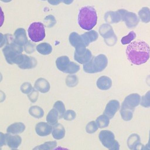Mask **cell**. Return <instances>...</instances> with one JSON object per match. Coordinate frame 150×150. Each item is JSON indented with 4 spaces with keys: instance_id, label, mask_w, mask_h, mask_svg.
<instances>
[{
    "instance_id": "6da1fadb",
    "label": "cell",
    "mask_w": 150,
    "mask_h": 150,
    "mask_svg": "<svg viewBox=\"0 0 150 150\" xmlns=\"http://www.w3.org/2000/svg\"><path fill=\"white\" fill-rule=\"evenodd\" d=\"M126 55L132 63L136 65L144 64L150 57V47L145 41L136 40L127 46Z\"/></svg>"
},
{
    "instance_id": "7a4b0ae2",
    "label": "cell",
    "mask_w": 150,
    "mask_h": 150,
    "mask_svg": "<svg viewBox=\"0 0 150 150\" xmlns=\"http://www.w3.org/2000/svg\"><path fill=\"white\" fill-rule=\"evenodd\" d=\"M5 36L6 45L2 49V52L6 61L10 64H16L19 66L24 58V54H22L23 47L15 43L13 37L11 35L6 34Z\"/></svg>"
},
{
    "instance_id": "3957f363",
    "label": "cell",
    "mask_w": 150,
    "mask_h": 150,
    "mask_svg": "<svg viewBox=\"0 0 150 150\" xmlns=\"http://www.w3.org/2000/svg\"><path fill=\"white\" fill-rule=\"evenodd\" d=\"M97 16L96 9L90 6L80 8L78 15V23L84 30H90L97 24Z\"/></svg>"
},
{
    "instance_id": "277c9868",
    "label": "cell",
    "mask_w": 150,
    "mask_h": 150,
    "mask_svg": "<svg viewBox=\"0 0 150 150\" xmlns=\"http://www.w3.org/2000/svg\"><path fill=\"white\" fill-rule=\"evenodd\" d=\"M108 59L104 54H99L93 57L83 65V70L87 73H96L102 71L107 66Z\"/></svg>"
},
{
    "instance_id": "5b68a950",
    "label": "cell",
    "mask_w": 150,
    "mask_h": 150,
    "mask_svg": "<svg viewBox=\"0 0 150 150\" xmlns=\"http://www.w3.org/2000/svg\"><path fill=\"white\" fill-rule=\"evenodd\" d=\"M28 35L33 42H38L43 40L45 37V29L44 25L41 22H33L28 29Z\"/></svg>"
},
{
    "instance_id": "8992f818",
    "label": "cell",
    "mask_w": 150,
    "mask_h": 150,
    "mask_svg": "<svg viewBox=\"0 0 150 150\" xmlns=\"http://www.w3.org/2000/svg\"><path fill=\"white\" fill-rule=\"evenodd\" d=\"M141 97L139 94L137 93H133L127 96L122 105L121 109L129 110L134 112V108L140 104Z\"/></svg>"
},
{
    "instance_id": "52a82bcc",
    "label": "cell",
    "mask_w": 150,
    "mask_h": 150,
    "mask_svg": "<svg viewBox=\"0 0 150 150\" xmlns=\"http://www.w3.org/2000/svg\"><path fill=\"white\" fill-rule=\"evenodd\" d=\"M99 139L103 145L108 149L114 144L115 140L114 134L109 130H102L98 135Z\"/></svg>"
},
{
    "instance_id": "ba28073f",
    "label": "cell",
    "mask_w": 150,
    "mask_h": 150,
    "mask_svg": "<svg viewBox=\"0 0 150 150\" xmlns=\"http://www.w3.org/2000/svg\"><path fill=\"white\" fill-rule=\"evenodd\" d=\"M69 40L71 45L75 48V52H80L86 49V46L84 43L81 36L77 33L75 32L71 33L69 35Z\"/></svg>"
},
{
    "instance_id": "9c48e42d",
    "label": "cell",
    "mask_w": 150,
    "mask_h": 150,
    "mask_svg": "<svg viewBox=\"0 0 150 150\" xmlns=\"http://www.w3.org/2000/svg\"><path fill=\"white\" fill-rule=\"evenodd\" d=\"M120 108V103L116 100L110 101L106 105L104 111V114L107 115L110 119L112 118L116 112Z\"/></svg>"
},
{
    "instance_id": "30bf717a",
    "label": "cell",
    "mask_w": 150,
    "mask_h": 150,
    "mask_svg": "<svg viewBox=\"0 0 150 150\" xmlns=\"http://www.w3.org/2000/svg\"><path fill=\"white\" fill-rule=\"evenodd\" d=\"M13 39L15 43L22 47L25 46L28 42L26 30L22 28H18L15 31Z\"/></svg>"
},
{
    "instance_id": "8fae6325",
    "label": "cell",
    "mask_w": 150,
    "mask_h": 150,
    "mask_svg": "<svg viewBox=\"0 0 150 150\" xmlns=\"http://www.w3.org/2000/svg\"><path fill=\"white\" fill-rule=\"evenodd\" d=\"M52 127L49 124L44 122L38 123L35 127L36 134L40 137H45L49 135L52 132Z\"/></svg>"
},
{
    "instance_id": "7c38bea8",
    "label": "cell",
    "mask_w": 150,
    "mask_h": 150,
    "mask_svg": "<svg viewBox=\"0 0 150 150\" xmlns=\"http://www.w3.org/2000/svg\"><path fill=\"white\" fill-rule=\"evenodd\" d=\"M6 144L10 148H17L22 142V138L18 135H11L9 133L5 134Z\"/></svg>"
},
{
    "instance_id": "4fadbf2b",
    "label": "cell",
    "mask_w": 150,
    "mask_h": 150,
    "mask_svg": "<svg viewBox=\"0 0 150 150\" xmlns=\"http://www.w3.org/2000/svg\"><path fill=\"white\" fill-rule=\"evenodd\" d=\"M92 58V54L90 50L86 49V50L80 53L76 54L74 53V59L80 64H86Z\"/></svg>"
},
{
    "instance_id": "5bb4252c",
    "label": "cell",
    "mask_w": 150,
    "mask_h": 150,
    "mask_svg": "<svg viewBox=\"0 0 150 150\" xmlns=\"http://www.w3.org/2000/svg\"><path fill=\"white\" fill-rule=\"evenodd\" d=\"M35 88L42 93H46L50 90V84L47 80L39 78L35 83Z\"/></svg>"
},
{
    "instance_id": "9a60e30c",
    "label": "cell",
    "mask_w": 150,
    "mask_h": 150,
    "mask_svg": "<svg viewBox=\"0 0 150 150\" xmlns=\"http://www.w3.org/2000/svg\"><path fill=\"white\" fill-rule=\"evenodd\" d=\"M37 61L36 59L24 54L23 60L21 64L18 66V67L21 69H29L35 67Z\"/></svg>"
},
{
    "instance_id": "2e32d148",
    "label": "cell",
    "mask_w": 150,
    "mask_h": 150,
    "mask_svg": "<svg viewBox=\"0 0 150 150\" xmlns=\"http://www.w3.org/2000/svg\"><path fill=\"white\" fill-rule=\"evenodd\" d=\"M70 62V60L68 56H62L58 57L56 60V65L59 70L62 72L65 73L68 66Z\"/></svg>"
},
{
    "instance_id": "e0dca14e",
    "label": "cell",
    "mask_w": 150,
    "mask_h": 150,
    "mask_svg": "<svg viewBox=\"0 0 150 150\" xmlns=\"http://www.w3.org/2000/svg\"><path fill=\"white\" fill-rule=\"evenodd\" d=\"M112 86V81L107 76H101L97 81V87L102 90H107L110 88Z\"/></svg>"
},
{
    "instance_id": "ac0fdd59",
    "label": "cell",
    "mask_w": 150,
    "mask_h": 150,
    "mask_svg": "<svg viewBox=\"0 0 150 150\" xmlns=\"http://www.w3.org/2000/svg\"><path fill=\"white\" fill-rule=\"evenodd\" d=\"M123 21H125L126 22V25L129 28H132L135 26L138 23V19L137 15L134 13L128 12L127 11L125 12Z\"/></svg>"
},
{
    "instance_id": "d6986e66",
    "label": "cell",
    "mask_w": 150,
    "mask_h": 150,
    "mask_svg": "<svg viewBox=\"0 0 150 150\" xmlns=\"http://www.w3.org/2000/svg\"><path fill=\"white\" fill-rule=\"evenodd\" d=\"M25 129V125L22 122H15L10 125L6 129V132L9 134H16L23 132Z\"/></svg>"
},
{
    "instance_id": "ffe728a7",
    "label": "cell",
    "mask_w": 150,
    "mask_h": 150,
    "mask_svg": "<svg viewBox=\"0 0 150 150\" xmlns=\"http://www.w3.org/2000/svg\"><path fill=\"white\" fill-rule=\"evenodd\" d=\"M80 36L86 46H87L90 43L96 40L98 38V33L95 30H90Z\"/></svg>"
},
{
    "instance_id": "44dd1931",
    "label": "cell",
    "mask_w": 150,
    "mask_h": 150,
    "mask_svg": "<svg viewBox=\"0 0 150 150\" xmlns=\"http://www.w3.org/2000/svg\"><path fill=\"white\" fill-rule=\"evenodd\" d=\"M52 136L56 139H61L65 136V129L61 124H56L52 129Z\"/></svg>"
},
{
    "instance_id": "7402d4cb",
    "label": "cell",
    "mask_w": 150,
    "mask_h": 150,
    "mask_svg": "<svg viewBox=\"0 0 150 150\" xmlns=\"http://www.w3.org/2000/svg\"><path fill=\"white\" fill-rule=\"evenodd\" d=\"M36 50L41 54L47 55L52 53V47L48 43H42L36 46Z\"/></svg>"
},
{
    "instance_id": "603a6c76",
    "label": "cell",
    "mask_w": 150,
    "mask_h": 150,
    "mask_svg": "<svg viewBox=\"0 0 150 150\" xmlns=\"http://www.w3.org/2000/svg\"><path fill=\"white\" fill-rule=\"evenodd\" d=\"M59 114L56 109L52 108L46 116V121L50 125H54L57 123L59 119Z\"/></svg>"
},
{
    "instance_id": "cb8c5ba5",
    "label": "cell",
    "mask_w": 150,
    "mask_h": 150,
    "mask_svg": "<svg viewBox=\"0 0 150 150\" xmlns=\"http://www.w3.org/2000/svg\"><path fill=\"white\" fill-rule=\"evenodd\" d=\"M29 113L30 115L36 118H40L43 117L44 115L43 109L37 105L31 106L29 109Z\"/></svg>"
},
{
    "instance_id": "d4e9b609",
    "label": "cell",
    "mask_w": 150,
    "mask_h": 150,
    "mask_svg": "<svg viewBox=\"0 0 150 150\" xmlns=\"http://www.w3.org/2000/svg\"><path fill=\"white\" fill-rule=\"evenodd\" d=\"M139 137L136 134H133L131 135L127 140V144L129 149H134L137 146V145L139 144Z\"/></svg>"
},
{
    "instance_id": "484cf974",
    "label": "cell",
    "mask_w": 150,
    "mask_h": 150,
    "mask_svg": "<svg viewBox=\"0 0 150 150\" xmlns=\"http://www.w3.org/2000/svg\"><path fill=\"white\" fill-rule=\"evenodd\" d=\"M110 122V118L105 115H100L96 120V123L98 128H103L108 127Z\"/></svg>"
},
{
    "instance_id": "4316f807",
    "label": "cell",
    "mask_w": 150,
    "mask_h": 150,
    "mask_svg": "<svg viewBox=\"0 0 150 150\" xmlns=\"http://www.w3.org/2000/svg\"><path fill=\"white\" fill-rule=\"evenodd\" d=\"M57 146L56 141H48L36 146L32 150H52Z\"/></svg>"
},
{
    "instance_id": "83f0119b",
    "label": "cell",
    "mask_w": 150,
    "mask_h": 150,
    "mask_svg": "<svg viewBox=\"0 0 150 150\" xmlns=\"http://www.w3.org/2000/svg\"><path fill=\"white\" fill-rule=\"evenodd\" d=\"M138 15L143 22L148 23L150 21V10L148 8H142L139 11Z\"/></svg>"
},
{
    "instance_id": "f1b7e54d",
    "label": "cell",
    "mask_w": 150,
    "mask_h": 150,
    "mask_svg": "<svg viewBox=\"0 0 150 150\" xmlns=\"http://www.w3.org/2000/svg\"><path fill=\"white\" fill-rule=\"evenodd\" d=\"M53 108L56 109L59 114V119L63 118L65 113V106L62 101H57L53 105Z\"/></svg>"
},
{
    "instance_id": "f546056e",
    "label": "cell",
    "mask_w": 150,
    "mask_h": 150,
    "mask_svg": "<svg viewBox=\"0 0 150 150\" xmlns=\"http://www.w3.org/2000/svg\"><path fill=\"white\" fill-rule=\"evenodd\" d=\"M80 66L77 64L76 63L73 62H70L67 69H66L65 73H69V74H74L77 73L80 70Z\"/></svg>"
},
{
    "instance_id": "4dcf8cb0",
    "label": "cell",
    "mask_w": 150,
    "mask_h": 150,
    "mask_svg": "<svg viewBox=\"0 0 150 150\" xmlns=\"http://www.w3.org/2000/svg\"><path fill=\"white\" fill-rule=\"evenodd\" d=\"M66 83L69 87H74L78 84V78L75 75H69L66 77Z\"/></svg>"
},
{
    "instance_id": "1f68e13d",
    "label": "cell",
    "mask_w": 150,
    "mask_h": 150,
    "mask_svg": "<svg viewBox=\"0 0 150 150\" xmlns=\"http://www.w3.org/2000/svg\"><path fill=\"white\" fill-rule=\"evenodd\" d=\"M140 104L145 108L150 107V91H148L141 97Z\"/></svg>"
},
{
    "instance_id": "d6a6232c",
    "label": "cell",
    "mask_w": 150,
    "mask_h": 150,
    "mask_svg": "<svg viewBox=\"0 0 150 150\" xmlns=\"http://www.w3.org/2000/svg\"><path fill=\"white\" fill-rule=\"evenodd\" d=\"M43 21H44L45 26L47 28L53 27L56 23L55 18L52 15H47V16H46Z\"/></svg>"
},
{
    "instance_id": "836d02e7",
    "label": "cell",
    "mask_w": 150,
    "mask_h": 150,
    "mask_svg": "<svg viewBox=\"0 0 150 150\" xmlns=\"http://www.w3.org/2000/svg\"><path fill=\"white\" fill-rule=\"evenodd\" d=\"M136 37V34L134 33V31L130 32L129 34L125 36H124L121 40V43L123 45H126L128 43H130L132 40H133Z\"/></svg>"
},
{
    "instance_id": "e575fe53",
    "label": "cell",
    "mask_w": 150,
    "mask_h": 150,
    "mask_svg": "<svg viewBox=\"0 0 150 150\" xmlns=\"http://www.w3.org/2000/svg\"><path fill=\"white\" fill-rule=\"evenodd\" d=\"M97 129H98V127L96 122L94 121L89 122L86 127V131L87 133H89V134H93L97 130Z\"/></svg>"
},
{
    "instance_id": "d590c367",
    "label": "cell",
    "mask_w": 150,
    "mask_h": 150,
    "mask_svg": "<svg viewBox=\"0 0 150 150\" xmlns=\"http://www.w3.org/2000/svg\"><path fill=\"white\" fill-rule=\"evenodd\" d=\"M33 89V88L31 84L28 82L23 83L21 86V91L23 93L26 94H29L32 91Z\"/></svg>"
},
{
    "instance_id": "8d00e7d4",
    "label": "cell",
    "mask_w": 150,
    "mask_h": 150,
    "mask_svg": "<svg viewBox=\"0 0 150 150\" xmlns=\"http://www.w3.org/2000/svg\"><path fill=\"white\" fill-rule=\"evenodd\" d=\"M76 117V114L74 111L71 110H69L66 111L64 114L63 118L67 121H72L75 119Z\"/></svg>"
},
{
    "instance_id": "74e56055",
    "label": "cell",
    "mask_w": 150,
    "mask_h": 150,
    "mask_svg": "<svg viewBox=\"0 0 150 150\" xmlns=\"http://www.w3.org/2000/svg\"><path fill=\"white\" fill-rule=\"evenodd\" d=\"M29 100L32 102V103H35L38 98L39 96V93L38 90L33 89L32 91L28 94Z\"/></svg>"
},
{
    "instance_id": "f35d334b",
    "label": "cell",
    "mask_w": 150,
    "mask_h": 150,
    "mask_svg": "<svg viewBox=\"0 0 150 150\" xmlns=\"http://www.w3.org/2000/svg\"><path fill=\"white\" fill-rule=\"evenodd\" d=\"M25 50L28 53H32L35 50V45H34V44L28 42L25 45Z\"/></svg>"
},
{
    "instance_id": "ab89813d",
    "label": "cell",
    "mask_w": 150,
    "mask_h": 150,
    "mask_svg": "<svg viewBox=\"0 0 150 150\" xmlns=\"http://www.w3.org/2000/svg\"><path fill=\"white\" fill-rule=\"evenodd\" d=\"M6 145V137L5 134L0 132V147Z\"/></svg>"
},
{
    "instance_id": "60d3db41",
    "label": "cell",
    "mask_w": 150,
    "mask_h": 150,
    "mask_svg": "<svg viewBox=\"0 0 150 150\" xmlns=\"http://www.w3.org/2000/svg\"><path fill=\"white\" fill-rule=\"evenodd\" d=\"M6 43V38L5 35L0 33V48Z\"/></svg>"
},
{
    "instance_id": "b9f144b4",
    "label": "cell",
    "mask_w": 150,
    "mask_h": 150,
    "mask_svg": "<svg viewBox=\"0 0 150 150\" xmlns=\"http://www.w3.org/2000/svg\"><path fill=\"white\" fill-rule=\"evenodd\" d=\"M4 22V14L1 7L0 6V28L2 26Z\"/></svg>"
},
{
    "instance_id": "7bdbcfd3",
    "label": "cell",
    "mask_w": 150,
    "mask_h": 150,
    "mask_svg": "<svg viewBox=\"0 0 150 150\" xmlns=\"http://www.w3.org/2000/svg\"><path fill=\"white\" fill-rule=\"evenodd\" d=\"M120 149V144L118 141H115L114 145L109 149V150H119Z\"/></svg>"
},
{
    "instance_id": "ee69618b",
    "label": "cell",
    "mask_w": 150,
    "mask_h": 150,
    "mask_svg": "<svg viewBox=\"0 0 150 150\" xmlns=\"http://www.w3.org/2000/svg\"><path fill=\"white\" fill-rule=\"evenodd\" d=\"M47 2L52 5H57L62 2L60 0H47Z\"/></svg>"
},
{
    "instance_id": "f6af8a7d",
    "label": "cell",
    "mask_w": 150,
    "mask_h": 150,
    "mask_svg": "<svg viewBox=\"0 0 150 150\" xmlns=\"http://www.w3.org/2000/svg\"><path fill=\"white\" fill-rule=\"evenodd\" d=\"M5 94L2 91L0 90V103L3 102L5 100Z\"/></svg>"
},
{
    "instance_id": "bcb514c9",
    "label": "cell",
    "mask_w": 150,
    "mask_h": 150,
    "mask_svg": "<svg viewBox=\"0 0 150 150\" xmlns=\"http://www.w3.org/2000/svg\"><path fill=\"white\" fill-rule=\"evenodd\" d=\"M144 150H150V131H149V138L148 144L144 146Z\"/></svg>"
},
{
    "instance_id": "7dc6e473",
    "label": "cell",
    "mask_w": 150,
    "mask_h": 150,
    "mask_svg": "<svg viewBox=\"0 0 150 150\" xmlns=\"http://www.w3.org/2000/svg\"><path fill=\"white\" fill-rule=\"evenodd\" d=\"M60 1L66 5H70L73 2V0H60Z\"/></svg>"
},
{
    "instance_id": "c3c4849f",
    "label": "cell",
    "mask_w": 150,
    "mask_h": 150,
    "mask_svg": "<svg viewBox=\"0 0 150 150\" xmlns=\"http://www.w3.org/2000/svg\"><path fill=\"white\" fill-rule=\"evenodd\" d=\"M54 150H69V149H67V148H63V147H61V146H59V147L54 149Z\"/></svg>"
},
{
    "instance_id": "681fc988",
    "label": "cell",
    "mask_w": 150,
    "mask_h": 150,
    "mask_svg": "<svg viewBox=\"0 0 150 150\" xmlns=\"http://www.w3.org/2000/svg\"><path fill=\"white\" fill-rule=\"evenodd\" d=\"M1 1H2V2H11L12 0H1Z\"/></svg>"
},
{
    "instance_id": "f907efd6",
    "label": "cell",
    "mask_w": 150,
    "mask_h": 150,
    "mask_svg": "<svg viewBox=\"0 0 150 150\" xmlns=\"http://www.w3.org/2000/svg\"><path fill=\"white\" fill-rule=\"evenodd\" d=\"M2 76L1 73H0V82L2 81Z\"/></svg>"
},
{
    "instance_id": "816d5d0a",
    "label": "cell",
    "mask_w": 150,
    "mask_h": 150,
    "mask_svg": "<svg viewBox=\"0 0 150 150\" xmlns=\"http://www.w3.org/2000/svg\"><path fill=\"white\" fill-rule=\"evenodd\" d=\"M12 150H18V149H12Z\"/></svg>"
},
{
    "instance_id": "f5cc1de1",
    "label": "cell",
    "mask_w": 150,
    "mask_h": 150,
    "mask_svg": "<svg viewBox=\"0 0 150 150\" xmlns=\"http://www.w3.org/2000/svg\"><path fill=\"white\" fill-rule=\"evenodd\" d=\"M132 150H137V149H132Z\"/></svg>"
},
{
    "instance_id": "db71d44e",
    "label": "cell",
    "mask_w": 150,
    "mask_h": 150,
    "mask_svg": "<svg viewBox=\"0 0 150 150\" xmlns=\"http://www.w3.org/2000/svg\"><path fill=\"white\" fill-rule=\"evenodd\" d=\"M42 1H46V0H42Z\"/></svg>"
},
{
    "instance_id": "11a10c76",
    "label": "cell",
    "mask_w": 150,
    "mask_h": 150,
    "mask_svg": "<svg viewBox=\"0 0 150 150\" xmlns=\"http://www.w3.org/2000/svg\"><path fill=\"white\" fill-rule=\"evenodd\" d=\"M0 150H1V148H0Z\"/></svg>"
}]
</instances>
